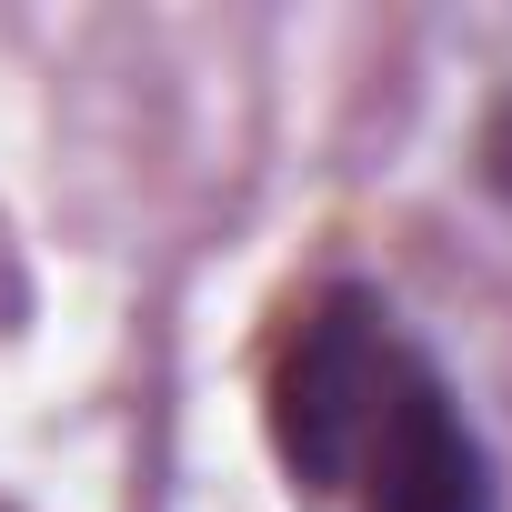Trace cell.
I'll list each match as a JSON object with an SVG mask.
<instances>
[{
    "label": "cell",
    "mask_w": 512,
    "mask_h": 512,
    "mask_svg": "<svg viewBox=\"0 0 512 512\" xmlns=\"http://www.w3.org/2000/svg\"><path fill=\"white\" fill-rule=\"evenodd\" d=\"M262 442L302 502L342 512H512L502 452L442 352L382 282H312L262 362Z\"/></svg>",
    "instance_id": "obj_1"
},
{
    "label": "cell",
    "mask_w": 512,
    "mask_h": 512,
    "mask_svg": "<svg viewBox=\"0 0 512 512\" xmlns=\"http://www.w3.org/2000/svg\"><path fill=\"white\" fill-rule=\"evenodd\" d=\"M472 191L512 211V81H502V91L482 101V121H472Z\"/></svg>",
    "instance_id": "obj_2"
}]
</instances>
